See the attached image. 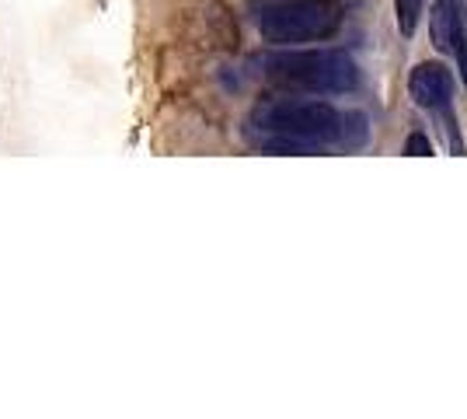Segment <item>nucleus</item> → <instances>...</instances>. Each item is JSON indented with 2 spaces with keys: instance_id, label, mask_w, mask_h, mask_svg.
Segmentation results:
<instances>
[{
  "instance_id": "obj_2",
  "label": "nucleus",
  "mask_w": 467,
  "mask_h": 419,
  "mask_svg": "<svg viewBox=\"0 0 467 419\" xmlns=\"http://www.w3.org/2000/svg\"><path fill=\"white\" fill-rule=\"evenodd\" d=\"M258 67L273 88L290 95H349L359 88V67L342 49H279Z\"/></svg>"
},
{
  "instance_id": "obj_5",
  "label": "nucleus",
  "mask_w": 467,
  "mask_h": 419,
  "mask_svg": "<svg viewBox=\"0 0 467 419\" xmlns=\"http://www.w3.org/2000/svg\"><path fill=\"white\" fill-rule=\"evenodd\" d=\"M464 0H436L432 15H429V28H432V42L436 49L450 53L461 39H467V18H464Z\"/></svg>"
},
{
  "instance_id": "obj_8",
  "label": "nucleus",
  "mask_w": 467,
  "mask_h": 419,
  "mask_svg": "<svg viewBox=\"0 0 467 419\" xmlns=\"http://www.w3.org/2000/svg\"><path fill=\"white\" fill-rule=\"evenodd\" d=\"M453 57H457V70H461V80H464V88H467V39H461L453 49H450Z\"/></svg>"
},
{
  "instance_id": "obj_4",
  "label": "nucleus",
  "mask_w": 467,
  "mask_h": 419,
  "mask_svg": "<svg viewBox=\"0 0 467 419\" xmlns=\"http://www.w3.org/2000/svg\"><path fill=\"white\" fill-rule=\"evenodd\" d=\"M409 95L415 99L419 109L440 112V109H447L450 99H453V74L436 60L419 63L409 78Z\"/></svg>"
},
{
  "instance_id": "obj_1",
  "label": "nucleus",
  "mask_w": 467,
  "mask_h": 419,
  "mask_svg": "<svg viewBox=\"0 0 467 419\" xmlns=\"http://www.w3.org/2000/svg\"><path fill=\"white\" fill-rule=\"evenodd\" d=\"M248 133L273 154H321L325 147L356 151L367 143V116L317 99H269L252 109Z\"/></svg>"
},
{
  "instance_id": "obj_6",
  "label": "nucleus",
  "mask_w": 467,
  "mask_h": 419,
  "mask_svg": "<svg viewBox=\"0 0 467 419\" xmlns=\"http://www.w3.org/2000/svg\"><path fill=\"white\" fill-rule=\"evenodd\" d=\"M419 15H422V0H398V28H401V36H415Z\"/></svg>"
},
{
  "instance_id": "obj_7",
  "label": "nucleus",
  "mask_w": 467,
  "mask_h": 419,
  "mask_svg": "<svg viewBox=\"0 0 467 419\" xmlns=\"http://www.w3.org/2000/svg\"><path fill=\"white\" fill-rule=\"evenodd\" d=\"M405 154H432V143H429L426 133H411L405 140Z\"/></svg>"
},
{
  "instance_id": "obj_3",
  "label": "nucleus",
  "mask_w": 467,
  "mask_h": 419,
  "mask_svg": "<svg viewBox=\"0 0 467 419\" xmlns=\"http://www.w3.org/2000/svg\"><path fill=\"white\" fill-rule=\"evenodd\" d=\"M258 36L273 46L331 39L342 25V11L331 0H269L254 15Z\"/></svg>"
}]
</instances>
